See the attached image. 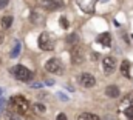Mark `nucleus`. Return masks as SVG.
<instances>
[{
  "label": "nucleus",
  "instance_id": "nucleus-1",
  "mask_svg": "<svg viewBox=\"0 0 133 120\" xmlns=\"http://www.w3.org/2000/svg\"><path fill=\"white\" fill-rule=\"evenodd\" d=\"M9 105H11V108H12L17 114H20V116L30 113V102H28L23 95H12V97L9 99Z\"/></svg>",
  "mask_w": 133,
  "mask_h": 120
},
{
  "label": "nucleus",
  "instance_id": "nucleus-2",
  "mask_svg": "<svg viewBox=\"0 0 133 120\" xmlns=\"http://www.w3.org/2000/svg\"><path fill=\"white\" fill-rule=\"evenodd\" d=\"M11 72H12V76L17 79V80H20V82H28L30 79H31V71L26 68V66H23V65H16V66H12V69H11Z\"/></svg>",
  "mask_w": 133,
  "mask_h": 120
},
{
  "label": "nucleus",
  "instance_id": "nucleus-3",
  "mask_svg": "<svg viewBox=\"0 0 133 120\" xmlns=\"http://www.w3.org/2000/svg\"><path fill=\"white\" fill-rule=\"evenodd\" d=\"M37 43H39V48L43 49V51H53L54 49V40H53V37L48 32H42L39 35Z\"/></svg>",
  "mask_w": 133,
  "mask_h": 120
},
{
  "label": "nucleus",
  "instance_id": "nucleus-4",
  "mask_svg": "<svg viewBox=\"0 0 133 120\" xmlns=\"http://www.w3.org/2000/svg\"><path fill=\"white\" fill-rule=\"evenodd\" d=\"M45 69L51 74H62L64 72V65L59 59H50L46 63H45Z\"/></svg>",
  "mask_w": 133,
  "mask_h": 120
},
{
  "label": "nucleus",
  "instance_id": "nucleus-5",
  "mask_svg": "<svg viewBox=\"0 0 133 120\" xmlns=\"http://www.w3.org/2000/svg\"><path fill=\"white\" fill-rule=\"evenodd\" d=\"M79 83H81L84 88H91V86H95V85H96V79H95L91 74L84 72V74H81V76H79Z\"/></svg>",
  "mask_w": 133,
  "mask_h": 120
},
{
  "label": "nucleus",
  "instance_id": "nucleus-6",
  "mask_svg": "<svg viewBox=\"0 0 133 120\" xmlns=\"http://www.w3.org/2000/svg\"><path fill=\"white\" fill-rule=\"evenodd\" d=\"M40 5H42V8H45L46 11H56V9L64 8V3H62L61 0H42Z\"/></svg>",
  "mask_w": 133,
  "mask_h": 120
},
{
  "label": "nucleus",
  "instance_id": "nucleus-7",
  "mask_svg": "<svg viewBox=\"0 0 133 120\" xmlns=\"http://www.w3.org/2000/svg\"><path fill=\"white\" fill-rule=\"evenodd\" d=\"M115 68H116V62H115V59L111 56L104 57V60H102V69H104L105 74H111L115 71Z\"/></svg>",
  "mask_w": 133,
  "mask_h": 120
},
{
  "label": "nucleus",
  "instance_id": "nucleus-8",
  "mask_svg": "<svg viewBox=\"0 0 133 120\" xmlns=\"http://www.w3.org/2000/svg\"><path fill=\"white\" fill-rule=\"evenodd\" d=\"M98 42H99L102 46H111V37H110V34L108 32H104V34H101L98 35Z\"/></svg>",
  "mask_w": 133,
  "mask_h": 120
},
{
  "label": "nucleus",
  "instance_id": "nucleus-9",
  "mask_svg": "<svg viewBox=\"0 0 133 120\" xmlns=\"http://www.w3.org/2000/svg\"><path fill=\"white\" fill-rule=\"evenodd\" d=\"M20 51H22V43L17 40V42H14V46H12V49H11V52H9V57H11V59H17L19 54H20Z\"/></svg>",
  "mask_w": 133,
  "mask_h": 120
},
{
  "label": "nucleus",
  "instance_id": "nucleus-10",
  "mask_svg": "<svg viewBox=\"0 0 133 120\" xmlns=\"http://www.w3.org/2000/svg\"><path fill=\"white\" fill-rule=\"evenodd\" d=\"M105 94H107L110 99H116V97L119 95V88H118V86H115V85L107 86V88H105Z\"/></svg>",
  "mask_w": 133,
  "mask_h": 120
},
{
  "label": "nucleus",
  "instance_id": "nucleus-11",
  "mask_svg": "<svg viewBox=\"0 0 133 120\" xmlns=\"http://www.w3.org/2000/svg\"><path fill=\"white\" fill-rule=\"evenodd\" d=\"M121 74L124 77H130V62L129 60H124L121 63Z\"/></svg>",
  "mask_w": 133,
  "mask_h": 120
},
{
  "label": "nucleus",
  "instance_id": "nucleus-12",
  "mask_svg": "<svg viewBox=\"0 0 133 120\" xmlns=\"http://www.w3.org/2000/svg\"><path fill=\"white\" fill-rule=\"evenodd\" d=\"M77 120H101V117L96 114H91V113H82V114H79Z\"/></svg>",
  "mask_w": 133,
  "mask_h": 120
},
{
  "label": "nucleus",
  "instance_id": "nucleus-13",
  "mask_svg": "<svg viewBox=\"0 0 133 120\" xmlns=\"http://www.w3.org/2000/svg\"><path fill=\"white\" fill-rule=\"evenodd\" d=\"M5 119H6V120H22V119H20V114H17L14 109L5 111Z\"/></svg>",
  "mask_w": 133,
  "mask_h": 120
},
{
  "label": "nucleus",
  "instance_id": "nucleus-14",
  "mask_svg": "<svg viewBox=\"0 0 133 120\" xmlns=\"http://www.w3.org/2000/svg\"><path fill=\"white\" fill-rule=\"evenodd\" d=\"M12 20H14V19H12L11 16H5V17H2V22H0V23H2V28L8 29V28L12 25Z\"/></svg>",
  "mask_w": 133,
  "mask_h": 120
},
{
  "label": "nucleus",
  "instance_id": "nucleus-15",
  "mask_svg": "<svg viewBox=\"0 0 133 120\" xmlns=\"http://www.w3.org/2000/svg\"><path fill=\"white\" fill-rule=\"evenodd\" d=\"M66 43H70V45H77V43H79V35H77L76 32L66 35Z\"/></svg>",
  "mask_w": 133,
  "mask_h": 120
},
{
  "label": "nucleus",
  "instance_id": "nucleus-16",
  "mask_svg": "<svg viewBox=\"0 0 133 120\" xmlns=\"http://www.w3.org/2000/svg\"><path fill=\"white\" fill-rule=\"evenodd\" d=\"M30 20L33 22L34 25H37V23L43 22V17H42L40 14H37V12H31V14H30Z\"/></svg>",
  "mask_w": 133,
  "mask_h": 120
},
{
  "label": "nucleus",
  "instance_id": "nucleus-17",
  "mask_svg": "<svg viewBox=\"0 0 133 120\" xmlns=\"http://www.w3.org/2000/svg\"><path fill=\"white\" fill-rule=\"evenodd\" d=\"M130 105H133V95H125L121 102V106L124 108V106H130Z\"/></svg>",
  "mask_w": 133,
  "mask_h": 120
},
{
  "label": "nucleus",
  "instance_id": "nucleus-18",
  "mask_svg": "<svg viewBox=\"0 0 133 120\" xmlns=\"http://www.w3.org/2000/svg\"><path fill=\"white\" fill-rule=\"evenodd\" d=\"M33 108H34V111H36L37 114H43V113H45V109H46L43 103H36Z\"/></svg>",
  "mask_w": 133,
  "mask_h": 120
},
{
  "label": "nucleus",
  "instance_id": "nucleus-19",
  "mask_svg": "<svg viewBox=\"0 0 133 120\" xmlns=\"http://www.w3.org/2000/svg\"><path fill=\"white\" fill-rule=\"evenodd\" d=\"M124 116H125L129 120H133V105H130V106L124 111Z\"/></svg>",
  "mask_w": 133,
  "mask_h": 120
},
{
  "label": "nucleus",
  "instance_id": "nucleus-20",
  "mask_svg": "<svg viewBox=\"0 0 133 120\" xmlns=\"http://www.w3.org/2000/svg\"><path fill=\"white\" fill-rule=\"evenodd\" d=\"M59 23H61V28H64V29H66L70 26V22L66 20V17H61L59 19Z\"/></svg>",
  "mask_w": 133,
  "mask_h": 120
},
{
  "label": "nucleus",
  "instance_id": "nucleus-21",
  "mask_svg": "<svg viewBox=\"0 0 133 120\" xmlns=\"http://www.w3.org/2000/svg\"><path fill=\"white\" fill-rule=\"evenodd\" d=\"M5 105H6V100H5V99H0V116L3 114V109H5Z\"/></svg>",
  "mask_w": 133,
  "mask_h": 120
},
{
  "label": "nucleus",
  "instance_id": "nucleus-22",
  "mask_svg": "<svg viewBox=\"0 0 133 120\" xmlns=\"http://www.w3.org/2000/svg\"><path fill=\"white\" fill-rule=\"evenodd\" d=\"M28 83H30V82H28ZM30 86H31V88H42L43 83H42V82H34V83H30Z\"/></svg>",
  "mask_w": 133,
  "mask_h": 120
},
{
  "label": "nucleus",
  "instance_id": "nucleus-23",
  "mask_svg": "<svg viewBox=\"0 0 133 120\" xmlns=\"http://www.w3.org/2000/svg\"><path fill=\"white\" fill-rule=\"evenodd\" d=\"M8 2H9V0H0V9H2V8H5V6L8 5Z\"/></svg>",
  "mask_w": 133,
  "mask_h": 120
},
{
  "label": "nucleus",
  "instance_id": "nucleus-24",
  "mask_svg": "<svg viewBox=\"0 0 133 120\" xmlns=\"http://www.w3.org/2000/svg\"><path fill=\"white\" fill-rule=\"evenodd\" d=\"M57 120H66V116L64 114V113H61V114L57 116Z\"/></svg>",
  "mask_w": 133,
  "mask_h": 120
},
{
  "label": "nucleus",
  "instance_id": "nucleus-25",
  "mask_svg": "<svg viewBox=\"0 0 133 120\" xmlns=\"http://www.w3.org/2000/svg\"><path fill=\"white\" fill-rule=\"evenodd\" d=\"M59 97H61L62 100H68V95H65L64 92H59Z\"/></svg>",
  "mask_w": 133,
  "mask_h": 120
},
{
  "label": "nucleus",
  "instance_id": "nucleus-26",
  "mask_svg": "<svg viewBox=\"0 0 133 120\" xmlns=\"http://www.w3.org/2000/svg\"><path fill=\"white\" fill-rule=\"evenodd\" d=\"M45 83H46L48 86H51V85H54V82H53V80H45Z\"/></svg>",
  "mask_w": 133,
  "mask_h": 120
},
{
  "label": "nucleus",
  "instance_id": "nucleus-27",
  "mask_svg": "<svg viewBox=\"0 0 133 120\" xmlns=\"http://www.w3.org/2000/svg\"><path fill=\"white\" fill-rule=\"evenodd\" d=\"M99 2H108V0H99Z\"/></svg>",
  "mask_w": 133,
  "mask_h": 120
},
{
  "label": "nucleus",
  "instance_id": "nucleus-28",
  "mask_svg": "<svg viewBox=\"0 0 133 120\" xmlns=\"http://www.w3.org/2000/svg\"><path fill=\"white\" fill-rule=\"evenodd\" d=\"M0 95H2V88H0Z\"/></svg>",
  "mask_w": 133,
  "mask_h": 120
},
{
  "label": "nucleus",
  "instance_id": "nucleus-29",
  "mask_svg": "<svg viewBox=\"0 0 133 120\" xmlns=\"http://www.w3.org/2000/svg\"><path fill=\"white\" fill-rule=\"evenodd\" d=\"M132 39H133V35H132Z\"/></svg>",
  "mask_w": 133,
  "mask_h": 120
}]
</instances>
